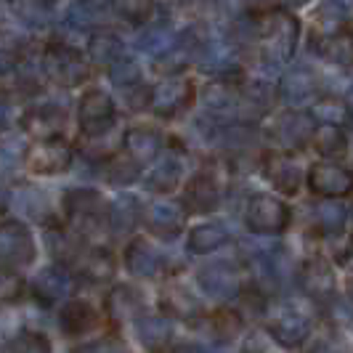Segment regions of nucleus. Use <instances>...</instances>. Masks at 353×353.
<instances>
[{
    "label": "nucleus",
    "mask_w": 353,
    "mask_h": 353,
    "mask_svg": "<svg viewBox=\"0 0 353 353\" xmlns=\"http://www.w3.org/2000/svg\"><path fill=\"white\" fill-rule=\"evenodd\" d=\"M90 53L96 59H104V61H120L117 53H120V43L114 35H96L90 43Z\"/></svg>",
    "instance_id": "35"
},
{
    "label": "nucleus",
    "mask_w": 353,
    "mask_h": 353,
    "mask_svg": "<svg viewBox=\"0 0 353 353\" xmlns=\"http://www.w3.org/2000/svg\"><path fill=\"white\" fill-rule=\"evenodd\" d=\"M311 353H343V351H340L337 345H332V343H319V345Z\"/></svg>",
    "instance_id": "37"
},
{
    "label": "nucleus",
    "mask_w": 353,
    "mask_h": 353,
    "mask_svg": "<svg viewBox=\"0 0 353 353\" xmlns=\"http://www.w3.org/2000/svg\"><path fill=\"white\" fill-rule=\"evenodd\" d=\"M298 284L301 290L314 298V301H330L335 295V274L332 265L327 263L324 258H311L305 261L303 268L298 271Z\"/></svg>",
    "instance_id": "11"
},
{
    "label": "nucleus",
    "mask_w": 353,
    "mask_h": 353,
    "mask_svg": "<svg viewBox=\"0 0 353 353\" xmlns=\"http://www.w3.org/2000/svg\"><path fill=\"white\" fill-rule=\"evenodd\" d=\"M120 14L130 21H146L154 11V0H114Z\"/></svg>",
    "instance_id": "34"
},
{
    "label": "nucleus",
    "mask_w": 353,
    "mask_h": 353,
    "mask_svg": "<svg viewBox=\"0 0 353 353\" xmlns=\"http://www.w3.org/2000/svg\"><path fill=\"white\" fill-rule=\"evenodd\" d=\"M77 120H80L83 136H88V139L104 136L117 120V109H114L112 96L99 88L85 90L80 99V106H77Z\"/></svg>",
    "instance_id": "1"
},
{
    "label": "nucleus",
    "mask_w": 353,
    "mask_h": 353,
    "mask_svg": "<svg viewBox=\"0 0 353 353\" xmlns=\"http://www.w3.org/2000/svg\"><path fill=\"white\" fill-rule=\"evenodd\" d=\"M316 120L314 114H305V112H287L282 114L276 125L271 128V139L279 143L282 149L279 152H287V149H298L303 143H311V136L316 130Z\"/></svg>",
    "instance_id": "10"
},
{
    "label": "nucleus",
    "mask_w": 353,
    "mask_h": 353,
    "mask_svg": "<svg viewBox=\"0 0 353 353\" xmlns=\"http://www.w3.org/2000/svg\"><path fill=\"white\" fill-rule=\"evenodd\" d=\"M268 332L276 337L284 348H292V345H301L303 340L308 337L311 324L298 311H282V314H276V316L271 319Z\"/></svg>",
    "instance_id": "14"
},
{
    "label": "nucleus",
    "mask_w": 353,
    "mask_h": 353,
    "mask_svg": "<svg viewBox=\"0 0 353 353\" xmlns=\"http://www.w3.org/2000/svg\"><path fill=\"white\" fill-rule=\"evenodd\" d=\"M242 353H284V345L271 332H252L245 340Z\"/></svg>",
    "instance_id": "32"
},
{
    "label": "nucleus",
    "mask_w": 353,
    "mask_h": 353,
    "mask_svg": "<svg viewBox=\"0 0 353 353\" xmlns=\"http://www.w3.org/2000/svg\"><path fill=\"white\" fill-rule=\"evenodd\" d=\"M261 40L274 59H290L298 40V21L284 11H274L261 21Z\"/></svg>",
    "instance_id": "8"
},
{
    "label": "nucleus",
    "mask_w": 353,
    "mask_h": 353,
    "mask_svg": "<svg viewBox=\"0 0 353 353\" xmlns=\"http://www.w3.org/2000/svg\"><path fill=\"white\" fill-rule=\"evenodd\" d=\"M46 72L59 85H80L90 77V64L80 51L64 43H53L46 48Z\"/></svg>",
    "instance_id": "5"
},
{
    "label": "nucleus",
    "mask_w": 353,
    "mask_h": 353,
    "mask_svg": "<svg viewBox=\"0 0 353 353\" xmlns=\"http://www.w3.org/2000/svg\"><path fill=\"white\" fill-rule=\"evenodd\" d=\"M24 168L35 176H59L72 168V149L61 139L37 141L24 154Z\"/></svg>",
    "instance_id": "7"
},
{
    "label": "nucleus",
    "mask_w": 353,
    "mask_h": 353,
    "mask_svg": "<svg viewBox=\"0 0 353 353\" xmlns=\"http://www.w3.org/2000/svg\"><path fill=\"white\" fill-rule=\"evenodd\" d=\"M245 221H248V229L255 234H282L292 221V212L276 196L255 194L250 196Z\"/></svg>",
    "instance_id": "2"
},
{
    "label": "nucleus",
    "mask_w": 353,
    "mask_h": 353,
    "mask_svg": "<svg viewBox=\"0 0 353 353\" xmlns=\"http://www.w3.org/2000/svg\"><path fill=\"white\" fill-rule=\"evenodd\" d=\"M125 265L136 276H154L162 265V258L152 245H146V239H133L125 250Z\"/></svg>",
    "instance_id": "18"
},
{
    "label": "nucleus",
    "mask_w": 353,
    "mask_h": 353,
    "mask_svg": "<svg viewBox=\"0 0 353 353\" xmlns=\"http://www.w3.org/2000/svg\"><path fill=\"white\" fill-rule=\"evenodd\" d=\"M143 221L157 236H176L178 231L183 229L186 210H178L173 205H154L143 212Z\"/></svg>",
    "instance_id": "19"
},
{
    "label": "nucleus",
    "mask_w": 353,
    "mask_h": 353,
    "mask_svg": "<svg viewBox=\"0 0 353 353\" xmlns=\"http://www.w3.org/2000/svg\"><path fill=\"white\" fill-rule=\"evenodd\" d=\"M311 146L324 159L343 157L348 149V136H345L343 125H316V130L311 136Z\"/></svg>",
    "instance_id": "20"
},
{
    "label": "nucleus",
    "mask_w": 353,
    "mask_h": 353,
    "mask_svg": "<svg viewBox=\"0 0 353 353\" xmlns=\"http://www.w3.org/2000/svg\"><path fill=\"white\" fill-rule=\"evenodd\" d=\"M139 176H141V168H139V162L130 157L128 152H123V154H117V157H112L106 162V181L114 183V186H128Z\"/></svg>",
    "instance_id": "26"
},
{
    "label": "nucleus",
    "mask_w": 353,
    "mask_h": 353,
    "mask_svg": "<svg viewBox=\"0 0 353 353\" xmlns=\"http://www.w3.org/2000/svg\"><path fill=\"white\" fill-rule=\"evenodd\" d=\"M106 314L114 319V321H123V319H133L141 314V298L133 287H114L106 298Z\"/></svg>",
    "instance_id": "22"
},
{
    "label": "nucleus",
    "mask_w": 353,
    "mask_h": 353,
    "mask_svg": "<svg viewBox=\"0 0 353 353\" xmlns=\"http://www.w3.org/2000/svg\"><path fill=\"white\" fill-rule=\"evenodd\" d=\"M59 327L67 335H85V332L99 327V314H96V308L90 303L70 301L64 303V308L59 314Z\"/></svg>",
    "instance_id": "15"
},
{
    "label": "nucleus",
    "mask_w": 353,
    "mask_h": 353,
    "mask_svg": "<svg viewBox=\"0 0 353 353\" xmlns=\"http://www.w3.org/2000/svg\"><path fill=\"white\" fill-rule=\"evenodd\" d=\"M35 292L37 298H43L46 303L56 301L64 292V276L59 271H43L40 279L35 282Z\"/></svg>",
    "instance_id": "31"
},
{
    "label": "nucleus",
    "mask_w": 353,
    "mask_h": 353,
    "mask_svg": "<svg viewBox=\"0 0 353 353\" xmlns=\"http://www.w3.org/2000/svg\"><path fill=\"white\" fill-rule=\"evenodd\" d=\"M305 183L316 196L324 199H337V196H348L353 192V170L337 165V162H316L308 168Z\"/></svg>",
    "instance_id": "6"
},
{
    "label": "nucleus",
    "mask_w": 353,
    "mask_h": 353,
    "mask_svg": "<svg viewBox=\"0 0 353 353\" xmlns=\"http://www.w3.org/2000/svg\"><path fill=\"white\" fill-rule=\"evenodd\" d=\"M199 279H202V287H205L210 295H218V298H229V295H234V292L239 290V284H236V276H234V271L223 268V265L205 268Z\"/></svg>",
    "instance_id": "25"
},
{
    "label": "nucleus",
    "mask_w": 353,
    "mask_h": 353,
    "mask_svg": "<svg viewBox=\"0 0 353 353\" xmlns=\"http://www.w3.org/2000/svg\"><path fill=\"white\" fill-rule=\"evenodd\" d=\"M139 335H141V340L146 345L157 348V345H165V343H168V337H170V324L159 316L143 319L141 327H139Z\"/></svg>",
    "instance_id": "29"
},
{
    "label": "nucleus",
    "mask_w": 353,
    "mask_h": 353,
    "mask_svg": "<svg viewBox=\"0 0 353 353\" xmlns=\"http://www.w3.org/2000/svg\"><path fill=\"white\" fill-rule=\"evenodd\" d=\"M159 149H162V139H159L157 130H152V128H130L125 133V152L136 159L139 165L157 157Z\"/></svg>",
    "instance_id": "17"
},
{
    "label": "nucleus",
    "mask_w": 353,
    "mask_h": 353,
    "mask_svg": "<svg viewBox=\"0 0 353 353\" xmlns=\"http://www.w3.org/2000/svg\"><path fill=\"white\" fill-rule=\"evenodd\" d=\"M314 120L319 125H345L351 123V109L348 104H343L340 99H319L316 106L311 109Z\"/></svg>",
    "instance_id": "27"
},
{
    "label": "nucleus",
    "mask_w": 353,
    "mask_h": 353,
    "mask_svg": "<svg viewBox=\"0 0 353 353\" xmlns=\"http://www.w3.org/2000/svg\"><path fill=\"white\" fill-rule=\"evenodd\" d=\"M282 93L284 96H290V99H295V101H301V99H305V96H311V93H314V80L308 77V72L290 74V77L284 80Z\"/></svg>",
    "instance_id": "33"
},
{
    "label": "nucleus",
    "mask_w": 353,
    "mask_h": 353,
    "mask_svg": "<svg viewBox=\"0 0 353 353\" xmlns=\"http://www.w3.org/2000/svg\"><path fill=\"white\" fill-rule=\"evenodd\" d=\"M263 176L265 181L279 189L282 194H298L301 192V183L308 176H303L301 165L290 157V152H268L263 157Z\"/></svg>",
    "instance_id": "9"
},
{
    "label": "nucleus",
    "mask_w": 353,
    "mask_h": 353,
    "mask_svg": "<svg viewBox=\"0 0 353 353\" xmlns=\"http://www.w3.org/2000/svg\"><path fill=\"white\" fill-rule=\"evenodd\" d=\"M72 265L80 271V276H85L90 282H101V279H109L112 271H114V263H112V255L106 250H80V255L72 261Z\"/></svg>",
    "instance_id": "21"
},
{
    "label": "nucleus",
    "mask_w": 353,
    "mask_h": 353,
    "mask_svg": "<svg viewBox=\"0 0 353 353\" xmlns=\"http://www.w3.org/2000/svg\"><path fill=\"white\" fill-rule=\"evenodd\" d=\"M24 130L37 136L40 141L48 139H61L59 130H64V112L56 106H40V109H30L24 114Z\"/></svg>",
    "instance_id": "16"
},
{
    "label": "nucleus",
    "mask_w": 353,
    "mask_h": 353,
    "mask_svg": "<svg viewBox=\"0 0 353 353\" xmlns=\"http://www.w3.org/2000/svg\"><path fill=\"white\" fill-rule=\"evenodd\" d=\"M178 165L173 162H168V165H159V168H152V173H149V186L154 189V192H173L178 183Z\"/></svg>",
    "instance_id": "30"
},
{
    "label": "nucleus",
    "mask_w": 353,
    "mask_h": 353,
    "mask_svg": "<svg viewBox=\"0 0 353 353\" xmlns=\"http://www.w3.org/2000/svg\"><path fill=\"white\" fill-rule=\"evenodd\" d=\"M8 353H51V343L43 332H19L8 343Z\"/></svg>",
    "instance_id": "28"
},
{
    "label": "nucleus",
    "mask_w": 353,
    "mask_h": 353,
    "mask_svg": "<svg viewBox=\"0 0 353 353\" xmlns=\"http://www.w3.org/2000/svg\"><path fill=\"white\" fill-rule=\"evenodd\" d=\"M351 298H353V279H351Z\"/></svg>",
    "instance_id": "39"
},
{
    "label": "nucleus",
    "mask_w": 353,
    "mask_h": 353,
    "mask_svg": "<svg viewBox=\"0 0 353 353\" xmlns=\"http://www.w3.org/2000/svg\"><path fill=\"white\" fill-rule=\"evenodd\" d=\"M64 205H67V218L80 229V234L101 229V223L109 218V205L93 189H74L67 194Z\"/></svg>",
    "instance_id": "4"
},
{
    "label": "nucleus",
    "mask_w": 353,
    "mask_h": 353,
    "mask_svg": "<svg viewBox=\"0 0 353 353\" xmlns=\"http://www.w3.org/2000/svg\"><path fill=\"white\" fill-rule=\"evenodd\" d=\"M0 250H3V271L6 274H17L35 261V239H32L30 229L19 221H3Z\"/></svg>",
    "instance_id": "3"
},
{
    "label": "nucleus",
    "mask_w": 353,
    "mask_h": 353,
    "mask_svg": "<svg viewBox=\"0 0 353 353\" xmlns=\"http://www.w3.org/2000/svg\"><path fill=\"white\" fill-rule=\"evenodd\" d=\"M77 353H130V348L125 345L120 337H101L96 343H88L85 348H80Z\"/></svg>",
    "instance_id": "36"
},
{
    "label": "nucleus",
    "mask_w": 353,
    "mask_h": 353,
    "mask_svg": "<svg viewBox=\"0 0 353 353\" xmlns=\"http://www.w3.org/2000/svg\"><path fill=\"white\" fill-rule=\"evenodd\" d=\"M162 305H165L168 314H173V316H178V319L196 316V314L202 311V303L196 301L186 287H181V284L165 287V292H162Z\"/></svg>",
    "instance_id": "23"
},
{
    "label": "nucleus",
    "mask_w": 353,
    "mask_h": 353,
    "mask_svg": "<svg viewBox=\"0 0 353 353\" xmlns=\"http://www.w3.org/2000/svg\"><path fill=\"white\" fill-rule=\"evenodd\" d=\"M226 242H229V234L221 229V226H196L189 234L186 248L192 250V252H196V255H205V252L223 248Z\"/></svg>",
    "instance_id": "24"
},
{
    "label": "nucleus",
    "mask_w": 353,
    "mask_h": 353,
    "mask_svg": "<svg viewBox=\"0 0 353 353\" xmlns=\"http://www.w3.org/2000/svg\"><path fill=\"white\" fill-rule=\"evenodd\" d=\"M221 205V186L208 173H199L189 181L183 192V208L186 212H210Z\"/></svg>",
    "instance_id": "13"
},
{
    "label": "nucleus",
    "mask_w": 353,
    "mask_h": 353,
    "mask_svg": "<svg viewBox=\"0 0 353 353\" xmlns=\"http://www.w3.org/2000/svg\"><path fill=\"white\" fill-rule=\"evenodd\" d=\"M314 51L327 59L330 64H340V67H351L353 64V32L343 24L327 35L314 37Z\"/></svg>",
    "instance_id": "12"
},
{
    "label": "nucleus",
    "mask_w": 353,
    "mask_h": 353,
    "mask_svg": "<svg viewBox=\"0 0 353 353\" xmlns=\"http://www.w3.org/2000/svg\"><path fill=\"white\" fill-rule=\"evenodd\" d=\"M284 3H295L298 6V3H305V0H284Z\"/></svg>",
    "instance_id": "38"
}]
</instances>
